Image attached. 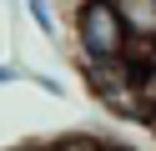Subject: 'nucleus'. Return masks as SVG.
<instances>
[{"label":"nucleus","mask_w":156,"mask_h":151,"mask_svg":"<svg viewBox=\"0 0 156 151\" xmlns=\"http://www.w3.org/2000/svg\"><path fill=\"white\" fill-rule=\"evenodd\" d=\"M71 45L81 66H116L131 56V30H126L116 0H81L71 10Z\"/></svg>","instance_id":"1"},{"label":"nucleus","mask_w":156,"mask_h":151,"mask_svg":"<svg viewBox=\"0 0 156 151\" xmlns=\"http://www.w3.org/2000/svg\"><path fill=\"white\" fill-rule=\"evenodd\" d=\"M126 30H131V45H156V0H116Z\"/></svg>","instance_id":"2"},{"label":"nucleus","mask_w":156,"mask_h":151,"mask_svg":"<svg viewBox=\"0 0 156 151\" xmlns=\"http://www.w3.org/2000/svg\"><path fill=\"white\" fill-rule=\"evenodd\" d=\"M51 151H111V141L96 136V131H66L51 141Z\"/></svg>","instance_id":"3"},{"label":"nucleus","mask_w":156,"mask_h":151,"mask_svg":"<svg viewBox=\"0 0 156 151\" xmlns=\"http://www.w3.org/2000/svg\"><path fill=\"white\" fill-rule=\"evenodd\" d=\"M25 10H30L35 30H41L45 40H61V20H55V5H51V0H25Z\"/></svg>","instance_id":"4"},{"label":"nucleus","mask_w":156,"mask_h":151,"mask_svg":"<svg viewBox=\"0 0 156 151\" xmlns=\"http://www.w3.org/2000/svg\"><path fill=\"white\" fill-rule=\"evenodd\" d=\"M141 126H146V136L156 141V101H146V111H141Z\"/></svg>","instance_id":"5"},{"label":"nucleus","mask_w":156,"mask_h":151,"mask_svg":"<svg viewBox=\"0 0 156 151\" xmlns=\"http://www.w3.org/2000/svg\"><path fill=\"white\" fill-rule=\"evenodd\" d=\"M20 76H25L20 66H0V86H15V81H20Z\"/></svg>","instance_id":"6"},{"label":"nucleus","mask_w":156,"mask_h":151,"mask_svg":"<svg viewBox=\"0 0 156 151\" xmlns=\"http://www.w3.org/2000/svg\"><path fill=\"white\" fill-rule=\"evenodd\" d=\"M10 151H51V146H41V141H30V146H10Z\"/></svg>","instance_id":"7"},{"label":"nucleus","mask_w":156,"mask_h":151,"mask_svg":"<svg viewBox=\"0 0 156 151\" xmlns=\"http://www.w3.org/2000/svg\"><path fill=\"white\" fill-rule=\"evenodd\" d=\"M111 151H136V146H121V141H111Z\"/></svg>","instance_id":"8"}]
</instances>
